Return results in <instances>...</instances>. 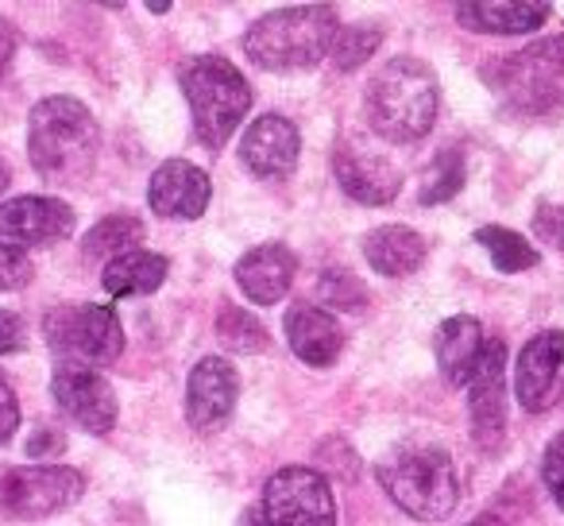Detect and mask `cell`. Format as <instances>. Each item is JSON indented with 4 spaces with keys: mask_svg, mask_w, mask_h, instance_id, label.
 <instances>
[{
    "mask_svg": "<svg viewBox=\"0 0 564 526\" xmlns=\"http://www.w3.org/2000/svg\"><path fill=\"white\" fill-rule=\"evenodd\" d=\"M101 128L78 97H43L28 117V159L47 182H74L94 171Z\"/></svg>",
    "mask_w": 564,
    "mask_h": 526,
    "instance_id": "1",
    "label": "cell"
},
{
    "mask_svg": "<svg viewBox=\"0 0 564 526\" xmlns=\"http://www.w3.org/2000/svg\"><path fill=\"white\" fill-rule=\"evenodd\" d=\"M437 109V74L422 58H391L368 86V120L391 143H414L430 136Z\"/></svg>",
    "mask_w": 564,
    "mask_h": 526,
    "instance_id": "2",
    "label": "cell"
},
{
    "mask_svg": "<svg viewBox=\"0 0 564 526\" xmlns=\"http://www.w3.org/2000/svg\"><path fill=\"white\" fill-rule=\"evenodd\" d=\"M340 20L329 4H294L259 17L243 35V51L263 71H306L329 55Z\"/></svg>",
    "mask_w": 564,
    "mask_h": 526,
    "instance_id": "3",
    "label": "cell"
},
{
    "mask_svg": "<svg viewBox=\"0 0 564 526\" xmlns=\"http://www.w3.org/2000/svg\"><path fill=\"white\" fill-rule=\"evenodd\" d=\"M379 484L406 515L422 518V523L445 518L460 500L453 457L441 446H425V441L391 449L387 461L379 464Z\"/></svg>",
    "mask_w": 564,
    "mask_h": 526,
    "instance_id": "4",
    "label": "cell"
},
{
    "mask_svg": "<svg viewBox=\"0 0 564 526\" xmlns=\"http://www.w3.org/2000/svg\"><path fill=\"white\" fill-rule=\"evenodd\" d=\"M182 94L194 112V132L205 148H225L251 109V89L243 74L220 55H197L182 66Z\"/></svg>",
    "mask_w": 564,
    "mask_h": 526,
    "instance_id": "5",
    "label": "cell"
},
{
    "mask_svg": "<svg viewBox=\"0 0 564 526\" xmlns=\"http://www.w3.org/2000/svg\"><path fill=\"white\" fill-rule=\"evenodd\" d=\"M499 89L507 105L530 117L564 112V35H549L502 63Z\"/></svg>",
    "mask_w": 564,
    "mask_h": 526,
    "instance_id": "6",
    "label": "cell"
},
{
    "mask_svg": "<svg viewBox=\"0 0 564 526\" xmlns=\"http://www.w3.org/2000/svg\"><path fill=\"white\" fill-rule=\"evenodd\" d=\"M240 526H337L329 480L314 469H279L263 487V507L243 511Z\"/></svg>",
    "mask_w": 564,
    "mask_h": 526,
    "instance_id": "7",
    "label": "cell"
},
{
    "mask_svg": "<svg viewBox=\"0 0 564 526\" xmlns=\"http://www.w3.org/2000/svg\"><path fill=\"white\" fill-rule=\"evenodd\" d=\"M43 333L63 364L101 368L124 353V330L112 307H58L43 318Z\"/></svg>",
    "mask_w": 564,
    "mask_h": 526,
    "instance_id": "8",
    "label": "cell"
},
{
    "mask_svg": "<svg viewBox=\"0 0 564 526\" xmlns=\"http://www.w3.org/2000/svg\"><path fill=\"white\" fill-rule=\"evenodd\" d=\"M86 492V476L66 464H32L12 469L0 480V515L9 518H51L74 507Z\"/></svg>",
    "mask_w": 564,
    "mask_h": 526,
    "instance_id": "9",
    "label": "cell"
},
{
    "mask_svg": "<svg viewBox=\"0 0 564 526\" xmlns=\"http://www.w3.org/2000/svg\"><path fill=\"white\" fill-rule=\"evenodd\" d=\"M51 395H55L58 410L70 422H78L89 433H109L117 426L120 402L112 384L97 368L86 364H58L55 379H51Z\"/></svg>",
    "mask_w": 564,
    "mask_h": 526,
    "instance_id": "10",
    "label": "cell"
},
{
    "mask_svg": "<svg viewBox=\"0 0 564 526\" xmlns=\"http://www.w3.org/2000/svg\"><path fill=\"white\" fill-rule=\"evenodd\" d=\"M74 233V210L58 197L24 194L0 205V248H47Z\"/></svg>",
    "mask_w": 564,
    "mask_h": 526,
    "instance_id": "11",
    "label": "cell"
},
{
    "mask_svg": "<svg viewBox=\"0 0 564 526\" xmlns=\"http://www.w3.org/2000/svg\"><path fill=\"white\" fill-rule=\"evenodd\" d=\"M471 438L484 449H499L507 433V345L484 341L476 376H471Z\"/></svg>",
    "mask_w": 564,
    "mask_h": 526,
    "instance_id": "12",
    "label": "cell"
},
{
    "mask_svg": "<svg viewBox=\"0 0 564 526\" xmlns=\"http://www.w3.org/2000/svg\"><path fill=\"white\" fill-rule=\"evenodd\" d=\"M240 399V372L225 356H205L194 364L186 379V422L194 430L209 433L232 415Z\"/></svg>",
    "mask_w": 564,
    "mask_h": 526,
    "instance_id": "13",
    "label": "cell"
},
{
    "mask_svg": "<svg viewBox=\"0 0 564 526\" xmlns=\"http://www.w3.org/2000/svg\"><path fill=\"white\" fill-rule=\"evenodd\" d=\"M333 174H337L340 190L360 205L394 202V197H399V186H402L399 167H394L387 155L368 151L356 140H345L337 148V155H333Z\"/></svg>",
    "mask_w": 564,
    "mask_h": 526,
    "instance_id": "14",
    "label": "cell"
},
{
    "mask_svg": "<svg viewBox=\"0 0 564 526\" xmlns=\"http://www.w3.org/2000/svg\"><path fill=\"white\" fill-rule=\"evenodd\" d=\"M209 174L202 167L186 163V159H166L155 174H151L148 202L159 217L166 221H197L209 205Z\"/></svg>",
    "mask_w": 564,
    "mask_h": 526,
    "instance_id": "15",
    "label": "cell"
},
{
    "mask_svg": "<svg viewBox=\"0 0 564 526\" xmlns=\"http://www.w3.org/2000/svg\"><path fill=\"white\" fill-rule=\"evenodd\" d=\"M564 364V330H545L525 341L514 364V391L525 410H545L556 399V376Z\"/></svg>",
    "mask_w": 564,
    "mask_h": 526,
    "instance_id": "16",
    "label": "cell"
},
{
    "mask_svg": "<svg viewBox=\"0 0 564 526\" xmlns=\"http://www.w3.org/2000/svg\"><path fill=\"white\" fill-rule=\"evenodd\" d=\"M299 151L302 136L286 117H259L240 140V159L259 179H286L299 167Z\"/></svg>",
    "mask_w": 564,
    "mask_h": 526,
    "instance_id": "17",
    "label": "cell"
},
{
    "mask_svg": "<svg viewBox=\"0 0 564 526\" xmlns=\"http://www.w3.org/2000/svg\"><path fill=\"white\" fill-rule=\"evenodd\" d=\"M294 271H299V256L286 244H259V248L243 251L236 259V283L259 307H274L282 294L291 291Z\"/></svg>",
    "mask_w": 564,
    "mask_h": 526,
    "instance_id": "18",
    "label": "cell"
},
{
    "mask_svg": "<svg viewBox=\"0 0 564 526\" xmlns=\"http://www.w3.org/2000/svg\"><path fill=\"white\" fill-rule=\"evenodd\" d=\"M286 341H291L294 356L306 361L310 368H329L345 353V330L322 307H294L286 314Z\"/></svg>",
    "mask_w": 564,
    "mask_h": 526,
    "instance_id": "19",
    "label": "cell"
},
{
    "mask_svg": "<svg viewBox=\"0 0 564 526\" xmlns=\"http://www.w3.org/2000/svg\"><path fill=\"white\" fill-rule=\"evenodd\" d=\"M549 4L545 0H464L456 4V17L464 28L471 32H487V35H525L538 32L549 20Z\"/></svg>",
    "mask_w": 564,
    "mask_h": 526,
    "instance_id": "20",
    "label": "cell"
},
{
    "mask_svg": "<svg viewBox=\"0 0 564 526\" xmlns=\"http://www.w3.org/2000/svg\"><path fill=\"white\" fill-rule=\"evenodd\" d=\"M425 256H430L425 236L406 225H383L364 236V259H368L379 276H391V279L414 276L425 264Z\"/></svg>",
    "mask_w": 564,
    "mask_h": 526,
    "instance_id": "21",
    "label": "cell"
},
{
    "mask_svg": "<svg viewBox=\"0 0 564 526\" xmlns=\"http://www.w3.org/2000/svg\"><path fill=\"white\" fill-rule=\"evenodd\" d=\"M479 353H484V325L468 314L441 322L437 330V368L453 387H468L476 376Z\"/></svg>",
    "mask_w": 564,
    "mask_h": 526,
    "instance_id": "22",
    "label": "cell"
},
{
    "mask_svg": "<svg viewBox=\"0 0 564 526\" xmlns=\"http://www.w3.org/2000/svg\"><path fill=\"white\" fill-rule=\"evenodd\" d=\"M166 279V259L159 251H128V256L105 264L101 287L112 299H132V294H151L159 291Z\"/></svg>",
    "mask_w": 564,
    "mask_h": 526,
    "instance_id": "23",
    "label": "cell"
},
{
    "mask_svg": "<svg viewBox=\"0 0 564 526\" xmlns=\"http://www.w3.org/2000/svg\"><path fill=\"white\" fill-rule=\"evenodd\" d=\"M140 240H143V221L128 217V213H117V217L97 221V225L89 228V236H86L82 248H86L89 259H105V264H112V259L128 256V251H140Z\"/></svg>",
    "mask_w": 564,
    "mask_h": 526,
    "instance_id": "24",
    "label": "cell"
},
{
    "mask_svg": "<svg viewBox=\"0 0 564 526\" xmlns=\"http://www.w3.org/2000/svg\"><path fill=\"white\" fill-rule=\"evenodd\" d=\"M476 244L487 248V256H491V264L502 276H518V271H530L538 264V248L522 233H514V228L484 225L476 233Z\"/></svg>",
    "mask_w": 564,
    "mask_h": 526,
    "instance_id": "25",
    "label": "cell"
},
{
    "mask_svg": "<svg viewBox=\"0 0 564 526\" xmlns=\"http://www.w3.org/2000/svg\"><path fill=\"white\" fill-rule=\"evenodd\" d=\"M217 337L228 353H263L267 330L240 307H225L217 314Z\"/></svg>",
    "mask_w": 564,
    "mask_h": 526,
    "instance_id": "26",
    "label": "cell"
},
{
    "mask_svg": "<svg viewBox=\"0 0 564 526\" xmlns=\"http://www.w3.org/2000/svg\"><path fill=\"white\" fill-rule=\"evenodd\" d=\"M464 186V155L460 151H441L437 159L430 163L422 179V205H441L448 197H456Z\"/></svg>",
    "mask_w": 564,
    "mask_h": 526,
    "instance_id": "27",
    "label": "cell"
},
{
    "mask_svg": "<svg viewBox=\"0 0 564 526\" xmlns=\"http://www.w3.org/2000/svg\"><path fill=\"white\" fill-rule=\"evenodd\" d=\"M383 43V28L376 24H352V28H340L337 40L329 47V58L340 66V71H356L360 63H368L376 55V47Z\"/></svg>",
    "mask_w": 564,
    "mask_h": 526,
    "instance_id": "28",
    "label": "cell"
},
{
    "mask_svg": "<svg viewBox=\"0 0 564 526\" xmlns=\"http://www.w3.org/2000/svg\"><path fill=\"white\" fill-rule=\"evenodd\" d=\"M541 480H545L553 503L564 511V430L545 446V457H541Z\"/></svg>",
    "mask_w": 564,
    "mask_h": 526,
    "instance_id": "29",
    "label": "cell"
},
{
    "mask_svg": "<svg viewBox=\"0 0 564 526\" xmlns=\"http://www.w3.org/2000/svg\"><path fill=\"white\" fill-rule=\"evenodd\" d=\"M32 276H35V268H32V259H28V251L0 248V294L28 287L32 283Z\"/></svg>",
    "mask_w": 564,
    "mask_h": 526,
    "instance_id": "30",
    "label": "cell"
},
{
    "mask_svg": "<svg viewBox=\"0 0 564 526\" xmlns=\"http://www.w3.org/2000/svg\"><path fill=\"white\" fill-rule=\"evenodd\" d=\"M20 430V402H17V391H12L9 376L0 372V446H9Z\"/></svg>",
    "mask_w": 564,
    "mask_h": 526,
    "instance_id": "31",
    "label": "cell"
},
{
    "mask_svg": "<svg viewBox=\"0 0 564 526\" xmlns=\"http://www.w3.org/2000/svg\"><path fill=\"white\" fill-rule=\"evenodd\" d=\"M20 348H28L24 322H20V318L12 314V310H0V356L20 353Z\"/></svg>",
    "mask_w": 564,
    "mask_h": 526,
    "instance_id": "32",
    "label": "cell"
},
{
    "mask_svg": "<svg viewBox=\"0 0 564 526\" xmlns=\"http://www.w3.org/2000/svg\"><path fill=\"white\" fill-rule=\"evenodd\" d=\"M17 51H20V35H17V28H12L9 20L0 17V78L9 74L12 58H17Z\"/></svg>",
    "mask_w": 564,
    "mask_h": 526,
    "instance_id": "33",
    "label": "cell"
},
{
    "mask_svg": "<svg viewBox=\"0 0 564 526\" xmlns=\"http://www.w3.org/2000/svg\"><path fill=\"white\" fill-rule=\"evenodd\" d=\"M47 449H55V453H58V449H63V433H55V430H40L32 441H28V453H32V457H43V453H47Z\"/></svg>",
    "mask_w": 564,
    "mask_h": 526,
    "instance_id": "34",
    "label": "cell"
},
{
    "mask_svg": "<svg viewBox=\"0 0 564 526\" xmlns=\"http://www.w3.org/2000/svg\"><path fill=\"white\" fill-rule=\"evenodd\" d=\"M9 182H12L9 163H4V159H0V194H4V190H9Z\"/></svg>",
    "mask_w": 564,
    "mask_h": 526,
    "instance_id": "35",
    "label": "cell"
},
{
    "mask_svg": "<svg viewBox=\"0 0 564 526\" xmlns=\"http://www.w3.org/2000/svg\"><path fill=\"white\" fill-rule=\"evenodd\" d=\"M471 526H507V523H499V518H495V515H484V518H476V523H471Z\"/></svg>",
    "mask_w": 564,
    "mask_h": 526,
    "instance_id": "36",
    "label": "cell"
},
{
    "mask_svg": "<svg viewBox=\"0 0 564 526\" xmlns=\"http://www.w3.org/2000/svg\"><path fill=\"white\" fill-rule=\"evenodd\" d=\"M148 9H151V12H171V4H166V0H151Z\"/></svg>",
    "mask_w": 564,
    "mask_h": 526,
    "instance_id": "37",
    "label": "cell"
},
{
    "mask_svg": "<svg viewBox=\"0 0 564 526\" xmlns=\"http://www.w3.org/2000/svg\"><path fill=\"white\" fill-rule=\"evenodd\" d=\"M561 236H564V233H561ZM561 244H564V240H561Z\"/></svg>",
    "mask_w": 564,
    "mask_h": 526,
    "instance_id": "38",
    "label": "cell"
}]
</instances>
